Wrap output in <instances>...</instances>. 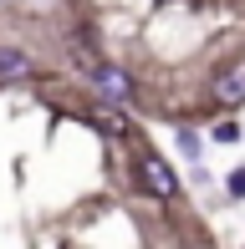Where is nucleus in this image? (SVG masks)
Segmentation results:
<instances>
[{"label":"nucleus","mask_w":245,"mask_h":249,"mask_svg":"<svg viewBox=\"0 0 245 249\" xmlns=\"http://www.w3.org/2000/svg\"><path fill=\"white\" fill-rule=\"evenodd\" d=\"M97 87H102L107 97H128V92H133V82L118 71V66H97Z\"/></svg>","instance_id":"obj_4"},{"label":"nucleus","mask_w":245,"mask_h":249,"mask_svg":"<svg viewBox=\"0 0 245 249\" xmlns=\"http://www.w3.org/2000/svg\"><path fill=\"white\" fill-rule=\"evenodd\" d=\"M138 178H143V188H148L153 198H163V203L179 198V178H174V168L163 163L159 153H138Z\"/></svg>","instance_id":"obj_1"},{"label":"nucleus","mask_w":245,"mask_h":249,"mask_svg":"<svg viewBox=\"0 0 245 249\" xmlns=\"http://www.w3.org/2000/svg\"><path fill=\"white\" fill-rule=\"evenodd\" d=\"M230 194H245V168H235V173H230Z\"/></svg>","instance_id":"obj_5"},{"label":"nucleus","mask_w":245,"mask_h":249,"mask_svg":"<svg viewBox=\"0 0 245 249\" xmlns=\"http://www.w3.org/2000/svg\"><path fill=\"white\" fill-rule=\"evenodd\" d=\"M240 102H245V61L215 76V107H240Z\"/></svg>","instance_id":"obj_2"},{"label":"nucleus","mask_w":245,"mask_h":249,"mask_svg":"<svg viewBox=\"0 0 245 249\" xmlns=\"http://www.w3.org/2000/svg\"><path fill=\"white\" fill-rule=\"evenodd\" d=\"M31 71H36V66H31V56H26V51L0 46V82H26Z\"/></svg>","instance_id":"obj_3"}]
</instances>
